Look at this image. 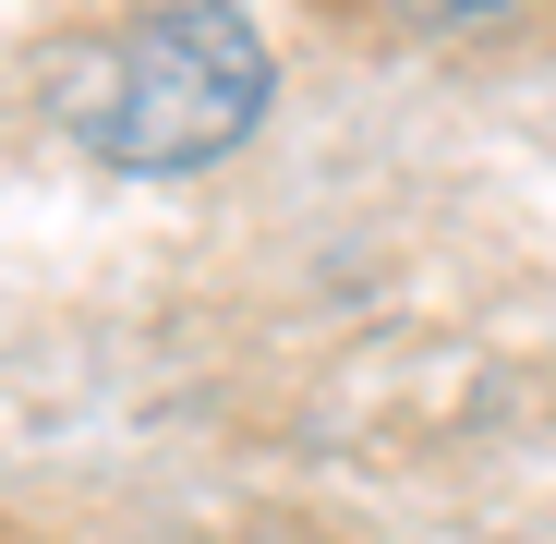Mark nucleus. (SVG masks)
Listing matches in <instances>:
<instances>
[{
  "label": "nucleus",
  "mask_w": 556,
  "mask_h": 544,
  "mask_svg": "<svg viewBox=\"0 0 556 544\" xmlns=\"http://www.w3.org/2000/svg\"><path fill=\"white\" fill-rule=\"evenodd\" d=\"M424 13H496V0H424Z\"/></svg>",
  "instance_id": "nucleus-2"
},
{
  "label": "nucleus",
  "mask_w": 556,
  "mask_h": 544,
  "mask_svg": "<svg viewBox=\"0 0 556 544\" xmlns=\"http://www.w3.org/2000/svg\"><path fill=\"white\" fill-rule=\"evenodd\" d=\"M278 98V61L254 37V13L230 0H157L134 13L73 85V134L110 169H218Z\"/></svg>",
  "instance_id": "nucleus-1"
}]
</instances>
